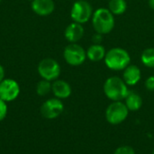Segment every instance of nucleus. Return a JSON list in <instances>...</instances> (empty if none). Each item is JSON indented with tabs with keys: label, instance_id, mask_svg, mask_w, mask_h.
Masks as SVG:
<instances>
[{
	"label": "nucleus",
	"instance_id": "obj_1",
	"mask_svg": "<svg viewBox=\"0 0 154 154\" xmlns=\"http://www.w3.org/2000/svg\"><path fill=\"white\" fill-rule=\"evenodd\" d=\"M92 25L96 32L100 34H107L115 27L114 14L108 8H98L92 15Z\"/></svg>",
	"mask_w": 154,
	"mask_h": 154
},
{
	"label": "nucleus",
	"instance_id": "obj_2",
	"mask_svg": "<svg viewBox=\"0 0 154 154\" xmlns=\"http://www.w3.org/2000/svg\"><path fill=\"white\" fill-rule=\"evenodd\" d=\"M104 60L106 67L112 70H124L131 62L128 51L118 47L109 50L106 53Z\"/></svg>",
	"mask_w": 154,
	"mask_h": 154
},
{
	"label": "nucleus",
	"instance_id": "obj_3",
	"mask_svg": "<svg viewBox=\"0 0 154 154\" xmlns=\"http://www.w3.org/2000/svg\"><path fill=\"white\" fill-rule=\"evenodd\" d=\"M104 92L109 99L113 101H121L125 99L129 93V89L124 79L118 77H110L104 84Z\"/></svg>",
	"mask_w": 154,
	"mask_h": 154
},
{
	"label": "nucleus",
	"instance_id": "obj_4",
	"mask_svg": "<svg viewBox=\"0 0 154 154\" xmlns=\"http://www.w3.org/2000/svg\"><path fill=\"white\" fill-rule=\"evenodd\" d=\"M128 113L129 110L125 103L121 101H114L106 108V118L111 125H118L127 118Z\"/></svg>",
	"mask_w": 154,
	"mask_h": 154
},
{
	"label": "nucleus",
	"instance_id": "obj_5",
	"mask_svg": "<svg viewBox=\"0 0 154 154\" xmlns=\"http://www.w3.org/2000/svg\"><path fill=\"white\" fill-rule=\"evenodd\" d=\"M38 73L42 79L54 81L60 74V66L57 60L51 58H45L38 65Z\"/></svg>",
	"mask_w": 154,
	"mask_h": 154
},
{
	"label": "nucleus",
	"instance_id": "obj_6",
	"mask_svg": "<svg viewBox=\"0 0 154 154\" xmlns=\"http://www.w3.org/2000/svg\"><path fill=\"white\" fill-rule=\"evenodd\" d=\"M93 10L91 5L85 0H79L75 2L71 7L70 16L71 19L79 23H86L92 18Z\"/></svg>",
	"mask_w": 154,
	"mask_h": 154
},
{
	"label": "nucleus",
	"instance_id": "obj_7",
	"mask_svg": "<svg viewBox=\"0 0 154 154\" xmlns=\"http://www.w3.org/2000/svg\"><path fill=\"white\" fill-rule=\"evenodd\" d=\"M65 61L70 66H79L87 59V53L84 48L77 43L67 45L63 51Z\"/></svg>",
	"mask_w": 154,
	"mask_h": 154
},
{
	"label": "nucleus",
	"instance_id": "obj_8",
	"mask_svg": "<svg viewBox=\"0 0 154 154\" xmlns=\"http://www.w3.org/2000/svg\"><path fill=\"white\" fill-rule=\"evenodd\" d=\"M63 110H64L63 103L61 102L60 99L57 97L47 99L40 108V112L42 117L49 120L57 118L59 116L61 115Z\"/></svg>",
	"mask_w": 154,
	"mask_h": 154
},
{
	"label": "nucleus",
	"instance_id": "obj_9",
	"mask_svg": "<svg viewBox=\"0 0 154 154\" xmlns=\"http://www.w3.org/2000/svg\"><path fill=\"white\" fill-rule=\"evenodd\" d=\"M19 94L20 86L15 80L12 79H5L0 83V98L6 103L16 99Z\"/></svg>",
	"mask_w": 154,
	"mask_h": 154
},
{
	"label": "nucleus",
	"instance_id": "obj_10",
	"mask_svg": "<svg viewBox=\"0 0 154 154\" xmlns=\"http://www.w3.org/2000/svg\"><path fill=\"white\" fill-rule=\"evenodd\" d=\"M84 35V28L81 23L73 22L69 24L64 32V36L70 43H76L82 39Z\"/></svg>",
	"mask_w": 154,
	"mask_h": 154
},
{
	"label": "nucleus",
	"instance_id": "obj_11",
	"mask_svg": "<svg viewBox=\"0 0 154 154\" xmlns=\"http://www.w3.org/2000/svg\"><path fill=\"white\" fill-rule=\"evenodd\" d=\"M55 8V4L53 0H32V11L40 16L50 15Z\"/></svg>",
	"mask_w": 154,
	"mask_h": 154
},
{
	"label": "nucleus",
	"instance_id": "obj_12",
	"mask_svg": "<svg viewBox=\"0 0 154 154\" xmlns=\"http://www.w3.org/2000/svg\"><path fill=\"white\" fill-rule=\"evenodd\" d=\"M51 91L55 97L59 99H65L71 95V87L65 80L56 79L51 84Z\"/></svg>",
	"mask_w": 154,
	"mask_h": 154
},
{
	"label": "nucleus",
	"instance_id": "obj_13",
	"mask_svg": "<svg viewBox=\"0 0 154 154\" xmlns=\"http://www.w3.org/2000/svg\"><path fill=\"white\" fill-rule=\"evenodd\" d=\"M142 77L141 69L136 65L130 64L124 69L123 79L126 83L127 86H134L136 85Z\"/></svg>",
	"mask_w": 154,
	"mask_h": 154
},
{
	"label": "nucleus",
	"instance_id": "obj_14",
	"mask_svg": "<svg viewBox=\"0 0 154 154\" xmlns=\"http://www.w3.org/2000/svg\"><path fill=\"white\" fill-rule=\"evenodd\" d=\"M87 58L89 59L91 61H100L105 59L106 56V49L101 44H92L86 51Z\"/></svg>",
	"mask_w": 154,
	"mask_h": 154
},
{
	"label": "nucleus",
	"instance_id": "obj_15",
	"mask_svg": "<svg viewBox=\"0 0 154 154\" xmlns=\"http://www.w3.org/2000/svg\"><path fill=\"white\" fill-rule=\"evenodd\" d=\"M125 106L129 111H137L143 106V99L140 95L135 92L129 91L127 97H125Z\"/></svg>",
	"mask_w": 154,
	"mask_h": 154
},
{
	"label": "nucleus",
	"instance_id": "obj_16",
	"mask_svg": "<svg viewBox=\"0 0 154 154\" xmlns=\"http://www.w3.org/2000/svg\"><path fill=\"white\" fill-rule=\"evenodd\" d=\"M127 8V3L125 0H109L108 9L114 15L123 14Z\"/></svg>",
	"mask_w": 154,
	"mask_h": 154
},
{
	"label": "nucleus",
	"instance_id": "obj_17",
	"mask_svg": "<svg viewBox=\"0 0 154 154\" xmlns=\"http://www.w3.org/2000/svg\"><path fill=\"white\" fill-rule=\"evenodd\" d=\"M143 64L148 68H154V48L145 49L141 55Z\"/></svg>",
	"mask_w": 154,
	"mask_h": 154
},
{
	"label": "nucleus",
	"instance_id": "obj_18",
	"mask_svg": "<svg viewBox=\"0 0 154 154\" xmlns=\"http://www.w3.org/2000/svg\"><path fill=\"white\" fill-rule=\"evenodd\" d=\"M51 91V83L46 79H42L36 86V93L40 97H44Z\"/></svg>",
	"mask_w": 154,
	"mask_h": 154
},
{
	"label": "nucleus",
	"instance_id": "obj_19",
	"mask_svg": "<svg viewBox=\"0 0 154 154\" xmlns=\"http://www.w3.org/2000/svg\"><path fill=\"white\" fill-rule=\"evenodd\" d=\"M114 154H135V152L132 147L127 146V145H124V146L117 148L115 151Z\"/></svg>",
	"mask_w": 154,
	"mask_h": 154
},
{
	"label": "nucleus",
	"instance_id": "obj_20",
	"mask_svg": "<svg viewBox=\"0 0 154 154\" xmlns=\"http://www.w3.org/2000/svg\"><path fill=\"white\" fill-rule=\"evenodd\" d=\"M7 110H8V108H7L6 102L0 98V122L3 121L6 117Z\"/></svg>",
	"mask_w": 154,
	"mask_h": 154
},
{
	"label": "nucleus",
	"instance_id": "obj_21",
	"mask_svg": "<svg viewBox=\"0 0 154 154\" xmlns=\"http://www.w3.org/2000/svg\"><path fill=\"white\" fill-rule=\"evenodd\" d=\"M145 88L150 91H154V76H151L146 79Z\"/></svg>",
	"mask_w": 154,
	"mask_h": 154
},
{
	"label": "nucleus",
	"instance_id": "obj_22",
	"mask_svg": "<svg viewBox=\"0 0 154 154\" xmlns=\"http://www.w3.org/2000/svg\"><path fill=\"white\" fill-rule=\"evenodd\" d=\"M92 41H93V43L94 44H101V42L103 41V34H100L98 32H96L93 35Z\"/></svg>",
	"mask_w": 154,
	"mask_h": 154
},
{
	"label": "nucleus",
	"instance_id": "obj_23",
	"mask_svg": "<svg viewBox=\"0 0 154 154\" xmlns=\"http://www.w3.org/2000/svg\"><path fill=\"white\" fill-rule=\"evenodd\" d=\"M5 79V69L2 65H0V83Z\"/></svg>",
	"mask_w": 154,
	"mask_h": 154
},
{
	"label": "nucleus",
	"instance_id": "obj_24",
	"mask_svg": "<svg viewBox=\"0 0 154 154\" xmlns=\"http://www.w3.org/2000/svg\"><path fill=\"white\" fill-rule=\"evenodd\" d=\"M148 4H149V6L151 7V9L154 10V0H149Z\"/></svg>",
	"mask_w": 154,
	"mask_h": 154
},
{
	"label": "nucleus",
	"instance_id": "obj_25",
	"mask_svg": "<svg viewBox=\"0 0 154 154\" xmlns=\"http://www.w3.org/2000/svg\"><path fill=\"white\" fill-rule=\"evenodd\" d=\"M152 154H154V151H153V152H152Z\"/></svg>",
	"mask_w": 154,
	"mask_h": 154
},
{
	"label": "nucleus",
	"instance_id": "obj_26",
	"mask_svg": "<svg viewBox=\"0 0 154 154\" xmlns=\"http://www.w3.org/2000/svg\"><path fill=\"white\" fill-rule=\"evenodd\" d=\"M28 1H32V0H28Z\"/></svg>",
	"mask_w": 154,
	"mask_h": 154
},
{
	"label": "nucleus",
	"instance_id": "obj_27",
	"mask_svg": "<svg viewBox=\"0 0 154 154\" xmlns=\"http://www.w3.org/2000/svg\"><path fill=\"white\" fill-rule=\"evenodd\" d=\"M0 2H1V0H0Z\"/></svg>",
	"mask_w": 154,
	"mask_h": 154
}]
</instances>
